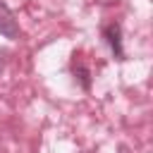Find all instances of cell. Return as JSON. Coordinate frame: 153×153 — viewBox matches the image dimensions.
<instances>
[{
    "label": "cell",
    "mask_w": 153,
    "mask_h": 153,
    "mask_svg": "<svg viewBox=\"0 0 153 153\" xmlns=\"http://www.w3.org/2000/svg\"><path fill=\"white\" fill-rule=\"evenodd\" d=\"M105 38H108L112 53H115L117 57H122V55H124V53H122V33H120V26H117V24H108V26H105Z\"/></svg>",
    "instance_id": "cell-2"
},
{
    "label": "cell",
    "mask_w": 153,
    "mask_h": 153,
    "mask_svg": "<svg viewBox=\"0 0 153 153\" xmlns=\"http://www.w3.org/2000/svg\"><path fill=\"white\" fill-rule=\"evenodd\" d=\"M0 33H2L5 38H10V41L19 38V24H17L12 10H10L5 2H0Z\"/></svg>",
    "instance_id": "cell-1"
}]
</instances>
